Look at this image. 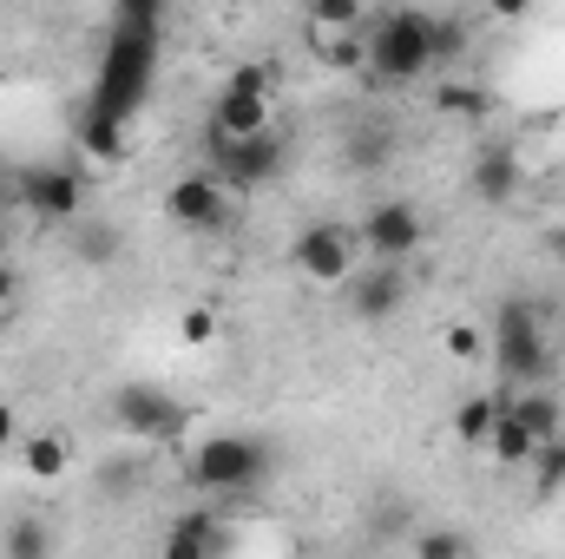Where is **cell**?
I'll return each mask as SVG.
<instances>
[{"label":"cell","instance_id":"obj_27","mask_svg":"<svg viewBox=\"0 0 565 559\" xmlns=\"http://www.w3.org/2000/svg\"><path fill=\"white\" fill-rule=\"evenodd\" d=\"M415 553H427V559H454V553H473V540L440 527V534H422V540H415Z\"/></svg>","mask_w":565,"mask_h":559},{"label":"cell","instance_id":"obj_25","mask_svg":"<svg viewBox=\"0 0 565 559\" xmlns=\"http://www.w3.org/2000/svg\"><path fill=\"white\" fill-rule=\"evenodd\" d=\"M440 349H447L454 362H480V356H487V336H480L473 323H447V336H440Z\"/></svg>","mask_w":565,"mask_h":559},{"label":"cell","instance_id":"obj_22","mask_svg":"<svg viewBox=\"0 0 565 559\" xmlns=\"http://www.w3.org/2000/svg\"><path fill=\"white\" fill-rule=\"evenodd\" d=\"M309 27H369L362 0H309Z\"/></svg>","mask_w":565,"mask_h":559},{"label":"cell","instance_id":"obj_11","mask_svg":"<svg viewBox=\"0 0 565 559\" xmlns=\"http://www.w3.org/2000/svg\"><path fill=\"white\" fill-rule=\"evenodd\" d=\"M113 421L132 434V441H171L184 415H178V402L158 389V382H126L119 395H113Z\"/></svg>","mask_w":565,"mask_h":559},{"label":"cell","instance_id":"obj_4","mask_svg":"<svg viewBox=\"0 0 565 559\" xmlns=\"http://www.w3.org/2000/svg\"><path fill=\"white\" fill-rule=\"evenodd\" d=\"M355 257H362V231H355V224H335V218L302 224L296 244H289L296 277L316 283V289H342V283L355 277Z\"/></svg>","mask_w":565,"mask_h":559},{"label":"cell","instance_id":"obj_13","mask_svg":"<svg viewBox=\"0 0 565 559\" xmlns=\"http://www.w3.org/2000/svg\"><path fill=\"white\" fill-rule=\"evenodd\" d=\"M507 409L526 421V434H533V441H553V434H565V409H559V395H553L546 382L513 389V395H507Z\"/></svg>","mask_w":565,"mask_h":559},{"label":"cell","instance_id":"obj_31","mask_svg":"<svg viewBox=\"0 0 565 559\" xmlns=\"http://www.w3.org/2000/svg\"><path fill=\"white\" fill-rule=\"evenodd\" d=\"M526 7H533V0H493V13H500V20H520Z\"/></svg>","mask_w":565,"mask_h":559},{"label":"cell","instance_id":"obj_30","mask_svg":"<svg viewBox=\"0 0 565 559\" xmlns=\"http://www.w3.org/2000/svg\"><path fill=\"white\" fill-rule=\"evenodd\" d=\"M132 481H139V467H132V461H126V467H119V461L106 467V487H132Z\"/></svg>","mask_w":565,"mask_h":559},{"label":"cell","instance_id":"obj_16","mask_svg":"<svg viewBox=\"0 0 565 559\" xmlns=\"http://www.w3.org/2000/svg\"><path fill=\"white\" fill-rule=\"evenodd\" d=\"M224 540H231V534H224L211 514H184V520L164 534V553L171 559H204V553H224Z\"/></svg>","mask_w":565,"mask_h":559},{"label":"cell","instance_id":"obj_10","mask_svg":"<svg viewBox=\"0 0 565 559\" xmlns=\"http://www.w3.org/2000/svg\"><path fill=\"white\" fill-rule=\"evenodd\" d=\"M277 165H282V145L270 139V133H257V139H224V133H211V171H217L231 191H257Z\"/></svg>","mask_w":565,"mask_h":559},{"label":"cell","instance_id":"obj_7","mask_svg":"<svg viewBox=\"0 0 565 559\" xmlns=\"http://www.w3.org/2000/svg\"><path fill=\"white\" fill-rule=\"evenodd\" d=\"M355 231H362V251H369V257H388V264H408L427 244V224L408 198H382Z\"/></svg>","mask_w":565,"mask_h":559},{"label":"cell","instance_id":"obj_23","mask_svg":"<svg viewBox=\"0 0 565 559\" xmlns=\"http://www.w3.org/2000/svg\"><path fill=\"white\" fill-rule=\"evenodd\" d=\"M178 342H184V349H211V342H217V316H211L204 303H191V309L178 316Z\"/></svg>","mask_w":565,"mask_h":559},{"label":"cell","instance_id":"obj_26","mask_svg":"<svg viewBox=\"0 0 565 559\" xmlns=\"http://www.w3.org/2000/svg\"><path fill=\"white\" fill-rule=\"evenodd\" d=\"M467 53V20H434V66H454Z\"/></svg>","mask_w":565,"mask_h":559},{"label":"cell","instance_id":"obj_8","mask_svg":"<svg viewBox=\"0 0 565 559\" xmlns=\"http://www.w3.org/2000/svg\"><path fill=\"white\" fill-rule=\"evenodd\" d=\"M164 218L178 231H217L231 218V184L217 171H184L171 191H164Z\"/></svg>","mask_w":565,"mask_h":559},{"label":"cell","instance_id":"obj_1","mask_svg":"<svg viewBox=\"0 0 565 559\" xmlns=\"http://www.w3.org/2000/svg\"><path fill=\"white\" fill-rule=\"evenodd\" d=\"M369 33V80H382V86H415L434 73V13L422 7H395V13H382L375 27H362Z\"/></svg>","mask_w":565,"mask_h":559},{"label":"cell","instance_id":"obj_18","mask_svg":"<svg viewBox=\"0 0 565 559\" xmlns=\"http://www.w3.org/2000/svg\"><path fill=\"white\" fill-rule=\"evenodd\" d=\"M500 409H507V395H467V402L454 409V434H460L467 447H487V434H493Z\"/></svg>","mask_w":565,"mask_h":559},{"label":"cell","instance_id":"obj_21","mask_svg":"<svg viewBox=\"0 0 565 559\" xmlns=\"http://www.w3.org/2000/svg\"><path fill=\"white\" fill-rule=\"evenodd\" d=\"M533 481H540V494H559L565 487V434L540 441V454H533Z\"/></svg>","mask_w":565,"mask_h":559},{"label":"cell","instance_id":"obj_2","mask_svg":"<svg viewBox=\"0 0 565 559\" xmlns=\"http://www.w3.org/2000/svg\"><path fill=\"white\" fill-rule=\"evenodd\" d=\"M487 349H493V362H500V376H507L513 389L546 382V356H553V349H546V323H540V309H533V303L507 296V303H500V316H493Z\"/></svg>","mask_w":565,"mask_h":559},{"label":"cell","instance_id":"obj_29","mask_svg":"<svg viewBox=\"0 0 565 559\" xmlns=\"http://www.w3.org/2000/svg\"><path fill=\"white\" fill-rule=\"evenodd\" d=\"M13 296H20V277H13V264H0V316H7Z\"/></svg>","mask_w":565,"mask_h":559},{"label":"cell","instance_id":"obj_9","mask_svg":"<svg viewBox=\"0 0 565 559\" xmlns=\"http://www.w3.org/2000/svg\"><path fill=\"white\" fill-rule=\"evenodd\" d=\"M20 204L53 218V224H73L86 211V178L73 165H26L20 171Z\"/></svg>","mask_w":565,"mask_h":559},{"label":"cell","instance_id":"obj_5","mask_svg":"<svg viewBox=\"0 0 565 559\" xmlns=\"http://www.w3.org/2000/svg\"><path fill=\"white\" fill-rule=\"evenodd\" d=\"M191 474H198L204 494L237 500V494H250V487L270 474V454H264V441H250V434H211V441L191 454Z\"/></svg>","mask_w":565,"mask_h":559},{"label":"cell","instance_id":"obj_33","mask_svg":"<svg viewBox=\"0 0 565 559\" xmlns=\"http://www.w3.org/2000/svg\"><path fill=\"white\" fill-rule=\"evenodd\" d=\"M7 428H13V421H7V409H0V441H7Z\"/></svg>","mask_w":565,"mask_h":559},{"label":"cell","instance_id":"obj_34","mask_svg":"<svg viewBox=\"0 0 565 559\" xmlns=\"http://www.w3.org/2000/svg\"><path fill=\"white\" fill-rule=\"evenodd\" d=\"M559 251H565V231H559Z\"/></svg>","mask_w":565,"mask_h":559},{"label":"cell","instance_id":"obj_19","mask_svg":"<svg viewBox=\"0 0 565 559\" xmlns=\"http://www.w3.org/2000/svg\"><path fill=\"white\" fill-rule=\"evenodd\" d=\"M473 184H480V198H487V204H507V198H513V184H520L513 151H487V158H480V171H473Z\"/></svg>","mask_w":565,"mask_h":559},{"label":"cell","instance_id":"obj_24","mask_svg":"<svg viewBox=\"0 0 565 559\" xmlns=\"http://www.w3.org/2000/svg\"><path fill=\"white\" fill-rule=\"evenodd\" d=\"M7 553H20V559L53 553V534H46L40 520H13V527H7Z\"/></svg>","mask_w":565,"mask_h":559},{"label":"cell","instance_id":"obj_32","mask_svg":"<svg viewBox=\"0 0 565 559\" xmlns=\"http://www.w3.org/2000/svg\"><path fill=\"white\" fill-rule=\"evenodd\" d=\"M0 251H7V211H0Z\"/></svg>","mask_w":565,"mask_h":559},{"label":"cell","instance_id":"obj_14","mask_svg":"<svg viewBox=\"0 0 565 559\" xmlns=\"http://www.w3.org/2000/svg\"><path fill=\"white\" fill-rule=\"evenodd\" d=\"M309 46H316V60L335 66V73H362V66H369V33H362V27H309Z\"/></svg>","mask_w":565,"mask_h":559},{"label":"cell","instance_id":"obj_15","mask_svg":"<svg viewBox=\"0 0 565 559\" xmlns=\"http://www.w3.org/2000/svg\"><path fill=\"white\" fill-rule=\"evenodd\" d=\"M480 454H493V467H533L540 441L526 434V421L513 415V409H500V421H493V434H487V447H480Z\"/></svg>","mask_w":565,"mask_h":559},{"label":"cell","instance_id":"obj_6","mask_svg":"<svg viewBox=\"0 0 565 559\" xmlns=\"http://www.w3.org/2000/svg\"><path fill=\"white\" fill-rule=\"evenodd\" d=\"M211 133H224V139H257V133H270V80H264V66H237V73L217 86Z\"/></svg>","mask_w":565,"mask_h":559},{"label":"cell","instance_id":"obj_17","mask_svg":"<svg viewBox=\"0 0 565 559\" xmlns=\"http://www.w3.org/2000/svg\"><path fill=\"white\" fill-rule=\"evenodd\" d=\"M13 454H20V474H33V481H60L73 467V447L60 434H26V441H13Z\"/></svg>","mask_w":565,"mask_h":559},{"label":"cell","instance_id":"obj_12","mask_svg":"<svg viewBox=\"0 0 565 559\" xmlns=\"http://www.w3.org/2000/svg\"><path fill=\"white\" fill-rule=\"evenodd\" d=\"M342 289H349V309H355L362 323H382V316H395V309L408 303V271L388 264V257H375V271L349 277Z\"/></svg>","mask_w":565,"mask_h":559},{"label":"cell","instance_id":"obj_20","mask_svg":"<svg viewBox=\"0 0 565 559\" xmlns=\"http://www.w3.org/2000/svg\"><path fill=\"white\" fill-rule=\"evenodd\" d=\"M126 126H132L126 113H113V106H93V113H86V151L113 158V151L126 145Z\"/></svg>","mask_w":565,"mask_h":559},{"label":"cell","instance_id":"obj_28","mask_svg":"<svg viewBox=\"0 0 565 559\" xmlns=\"http://www.w3.org/2000/svg\"><path fill=\"white\" fill-rule=\"evenodd\" d=\"M79 257H93V264H106V257H113V231H86V244H79Z\"/></svg>","mask_w":565,"mask_h":559},{"label":"cell","instance_id":"obj_3","mask_svg":"<svg viewBox=\"0 0 565 559\" xmlns=\"http://www.w3.org/2000/svg\"><path fill=\"white\" fill-rule=\"evenodd\" d=\"M151 53H158V40H151V27L139 20H119V33H113V46H106V66H99V99L93 106H113V113H139L145 86H151Z\"/></svg>","mask_w":565,"mask_h":559}]
</instances>
